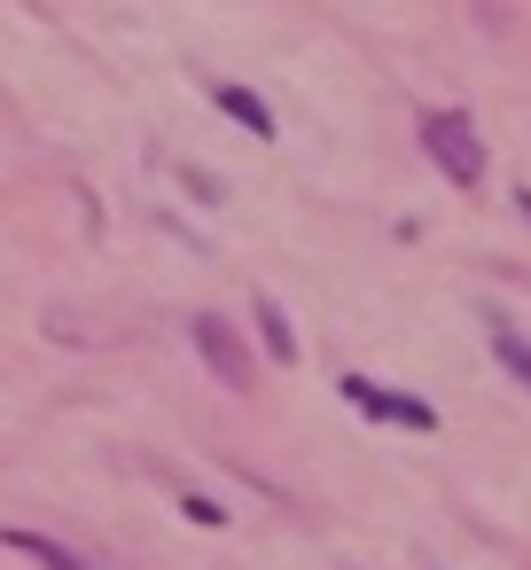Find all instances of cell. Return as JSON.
<instances>
[{"instance_id":"cell-4","label":"cell","mask_w":531,"mask_h":570,"mask_svg":"<svg viewBox=\"0 0 531 570\" xmlns=\"http://www.w3.org/2000/svg\"><path fill=\"white\" fill-rule=\"evenodd\" d=\"M212 102H219V110H227V118H235L243 134H258V141H274V110H266V102H258L250 87H235V79H212Z\"/></svg>"},{"instance_id":"cell-8","label":"cell","mask_w":531,"mask_h":570,"mask_svg":"<svg viewBox=\"0 0 531 570\" xmlns=\"http://www.w3.org/2000/svg\"><path fill=\"white\" fill-rule=\"evenodd\" d=\"M515 212H531V196H515Z\"/></svg>"},{"instance_id":"cell-5","label":"cell","mask_w":531,"mask_h":570,"mask_svg":"<svg viewBox=\"0 0 531 570\" xmlns=\"http://www.w3.org/2000/svg\"><path fill=\"white\" fill-rule=\"evenodd\" d=\"M0 539H9L17 554H32L40 570H95V562H79L63 539H48V531H24V523H9V531H0Z\"/></svg>"},{"instance_id":"cell-2","label":"cell","mask_w":531,"mask_h":570,"mask_svg":"<svg viewBox=\"0 0 531 570\" xmlns=\"http://www.w3.org/2000/svg\"><path fill=\"white\" fill-rule=\"evenodd\" d=\"M188 336H196V352H204V367H212V375H219L227 391H250V383H258V367H250V352H243V336H235V328H227L219 313H196V328H188Z\"/></svg>"},{"instance_id":"cell-3","label":"cell","mask_w":531,"mask_h":570,"mask_svg":"<svg viewBox=\"0 0 531 570\" xmlns=\"http://www.w3.org/2000/svg\"><path fill=\"white\" fill-rule=\"evenodd\" d=\"M367 422H406V430H437V406L430 399H414V391H383V383H367V375H344L336 383Z\"/></svg>"},{"instance_id":"cell-1","label":"cell","mask_w":531,"mask_h":570,"mask_svg":"<svg viewBox=\"0 0 531 570\" xmlns=\"http://www.w3.org/2000/svg\"><path fill=\"white\" fill-rule=\"evenodd\" d=\"M422 149H430V165L453 188H476L484 180V149H476V126L461 110H422Z\"/></svg>"},{"instance_id":"cell-7","label":"cell","mask_w":531,"mask_h":570,"mask_svg":"<svg viewBox=\"0 0 531 570\" xmlns=\"http://www.w3.org/2000/svg\"><path fill=\"white\" fill-rule=\"evenodd\" d=\"M258 336H266V352H274V360H297V336H289V321H282V305H274V297H258Z\"/></svg>"},{"instance_id":"cell-6","label":"cell","mask_w":531,"mask_h":570,"mask_svg":"<svg viewBox=\"0 0 531 570\" xmlns=\"http://www.w3.org/2000/svg\"><path fill=\"white\" fill-rule=\"evenodd\" d=\"M492 360H500V367H508L515 383H531V344H523V336H515L508 321H492Z\"/></svg>"}]
</instances>
